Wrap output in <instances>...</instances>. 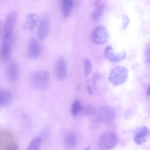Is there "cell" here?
Returning <instances> with one entry per match:
<instances>
[{"label":"cell","instance_id":"1","mask_svg":"<svg viewBox=\"0 0 150 150\" xmlns=\"http://www.w3.org/2000/svg\"><path fill=\"white\" fill-rule=\"evenodd\" d=\"M29 80L30 84L34 88L43 90L49 84L50 74L48 71L45 70L34 71L30 75Z\"/></svg>","mask_w":150,"mask_h":150},{"label":"cell","instance_id":"2","mask_svg":"<svg viewBox=\"0 0 150 150\" xmlns=\"http://www.w3.org/2000/svg\"><path fill=\"white\" fill-rule=\"evenodd\" d=\"M128 77V70L124 66H117L113 68L108 75L110 82L115 86L122 84Z\"/></svg>","mask_w":150,"mask_h":150},{"label":"cell","instance_id":"3","mask_svg":"<svg viewBox=\"0 0 150 150\" xmlns=\"http://www.w3.org/2000/svg\"><path fill=\"white\" fill-rule=\"evenodd\" d=\"M117 134L113 131H107L103 134L99 139V146L104 150L113 148L118 143Z\"/></svg>","mask_w":150,"mask_h":150},{"label":"cell","instance_id":"4","mask_svg":"<svg viewBox=\"0 0 150 150\" xmlns=\"http://www.w3.org/2000/svg\"><path fill=\"white\" fill-rule=\"evenodd\" d=\"M13 35L3 36L0 48V59L2 63H7L11 59L12 51Z\"/></svg>","mask_w":150,"mask_h":150},{"label":"cell","instance_id":"5","mask_svg":"<svg viewBox=\"0 0 150 150\" xmlns=\"http://www.w3.org/2000/svg\"><path fill=\"white\" fill-rule=\"evenodd\" d=\"M97 118L100 122L108 124L113 121L115 118V111L110 106L100 107L96 112Z\"/></svg>","mask_w":150,"mask_h":150},{"label":"cell","instance_id":"6","mask_svg":"<svg viewBox=\"0 0 150 150\" xmlns=\"http://www.w3.org/2000/svg\"><path fill=\"white\" fill-rule=\"evenodd\" d=\"M109 33L107 28L103 26H96L91 33V39L93 43L97 45H102L108 40Z\"/></svg>","mask_w":150,"mask_h":150},{"label":"cell","instance_id":"7","mask_svg":"<svg viewBox=\"0 0 150 150\" xmlns=\"http://www.w3.org/2000/svg\"><path fill=\"white\" fill-rule=\"evenodd\" d=\"M50 18L47 15L44 16L40 20L38 27V36L40 40H44L49 35L50 30Z\"/></svg>","mask_w":150,"mask_h":150},{"label":"cell","instance_id":"8","mask_svg":"<svg viewBox=\"0 0 150 150\" xmlns=\"http://www.w3.org/2000/svg\"><path fill=\"white\" fill-rule=\"evenodd\" d=\"M42 52L40 43L36 39H32L29 42L27 47V53L29 59L35 60L39 57Z\"/></svg>","mask_w":150,"mask_h":150},{"label":"cell","instance_id":"9","mask_svg":"<svg viewBox=\"0 0 150 150\" xmlns=\"http://www.w3.org/2000/svg\"><path fill=\"white\" fill-rule=\"evenodd\" d=\"M18 14L15 11L9 12L5 19L4 25V36L12 35L13 28L17 21Z\"/></svg>","mask_w":150,"mask_h":150},{"label":"cell","instance_id":"10","mask_svg":"<svg viewBox=\"0 0 150 150\" xmlns=\"http://www.w3.org/2000/svg\"><path fill=\"white\" fill-rule=\"evenodd\" d=\"M104 55L105 57L112 62H118L122 60L126 57V52L125 51L116 53L114 52L112 47L108 45L104 49Z\"/></svg>","mask_w":150,"mask_h":150},{"label":"cell","instance_id":"11","mask_svg":"<svg viewBox=\"0 0 150 150\" xmlns=\"http://www.w3.org/2000/svg\"><path fill=\"white\" fill-rule=\"evenodd\" d=\"M149 137V129L146 127L137 128L134 134L133 139L136 144L141 145L145 142Z\"/></svg>","mask_w":150,"mask_h":150},{"label":"cell","instance_id":"12","mask_svg":"<svg viewBox=\"0 0 150 150\" xmlns=\"http://www.w3.org/2000/svg\"><path fill=\"white\" fill-rule=\"evenodd\" d=\"M67 64L64 58H59L54 66V74L57 79L63 80L67 75Z\"/></svg>","mask_w":150,"mask_h":150},{"label":"cell","instance_id":"13","mask_svg":"<svg viewBox=\"0 0 150 150\" xmlns=\"http://www.w3.org/2000/svg\"><path fill=\"white\" fill-rule=\"evenodd\" d=\"M19 70L18 64L14 61L11 62L6 69V76L8 81L11 83L15 82L19 77Z\"/></svg>","mask_w":150,"mask_h":150},{"label":"cell","instance_id":"14","mask_svg":"<svg viewBox=\"0 0 150 150\" xmlns=\"http://www.w3.org/2000/svg\"><path fill=\"white\" fill-rule=\"evenodd\" d=\"M39 19V15L36 13H29L25 18L24 27L26 29L31 31L36 26Z\"/></svg>","mask_w":150,"mask_h":150},{"label":"cell","instance_id":"15","mask_svg":"<svg viewBox=\"0 0 150 150\" xmlns=\"http://www.w3.org/2000/svg\"><path fill=\"white\" fill-rule=\"evenodd\" d=\"M12 98L11 91L6 88L0 89V106L6 107L10 104Z\"/></svg>","mask_w":150,"mask_h":150},{"label":"cell","instance_id":"16","mask_svg":"<svg viewBox=\"0 0 150 150\" xmlns=\"http://www.w3.org/2000/svg\"><path fill=\"white\" fill-rule=\"evenodd\" d=\"M64 145L66 149L71 150L73 149L76 144V137L74 132H67L64 137Z\"/></svg>","mask_w":150,"mask_h":150},{"label":"cell","instance_id":"17","mask_svg":"<svg viewBox=\"0 0 150 150\" xmlns=\"http://www.w3.org/2000/svg\"><path fill=\"white\" fill-rule=\"evenodd\" d=\"M104 9V5L101 1H97L95 4V8L92 13V17L94 20H98L102 15Z\"/></svg>","mask_w":150,"mask_h":150},{"label":"cell","instance_id":"18","mask_svg":"<svg viewBox=\"0 0 150 150\" xmlns=\"http://www.w3.org/2000/svg\"><path fill=\"white\" fill-rule=\"evenodd\" d=\"M73 6V1L72 0H63L62 2L63 15L64 18H66L70 15Z\"/></svg>","mask_w":150,"mask_h":150},{"label":"cell","instance_id":"19","mask_svg":"<svg viewBox=\"0 0 150 150\" xmlns=\"http://www.w3.org/2000/svg\"><path fill=\"white\" fill-rule=\"evenodd\" d=\"M99 74L98 73H96L90 79H88L87 81V90L88 93H90V94H92L93 93L96 88V83Z\"/></svg>","mask_w":150,"mask_h":150},{"label":"cell","instance_id":"20","mask_svg":"<svg viewBox=\"0 0 150 150\" xmlns=\"http://www.w3.org/2000/svg\"><path fill=\"white\" fill-rule=\"evenodd\" d=\"M41 144V138L40 137H36L30 141L27 148V150H39Z\"/></svg>","mask_w":150,"mask_h":150},{"label":"cell","instance_id":"21","mask_svg":"<svg viewBox=\"0 0 150 150\" xmlns=\"http://www.w3.org/2000/svg\"><path fill=\"white\" fill-rule=\"evenodd\" d=\"M81 110H82V105L80 101L78 100L74 101L71 107V112L72 115L74 117L77 116Z\"/></svg>","mask_w":150,"mask_h":150},{"label":"cell","instance_id":"22","mask_svg":"<svg viewBox=\"0 0 150 150\" xmlns=\"http://www.w3.org/2000/svg\"><path fill=\"white\" fill-rule=\"evenodd\" d=\"M83 64L84 66V74L86 76H88L92 70V63L90 59L85 58L83 59Z\"/></svg>","mask_w":150,"mask_h":150},{"label":"cell","instance_id":"23","mask_svg":"<svg viewBox=\"0 0 150 150\" xmlns=\"http://www.w3.org/2000/svg\"><path fill=\"white\" fill-rule=\"evenodd\" d=\"M82 110L85 114L90 116L94 115L97 112L96 109L92 105H87L84 108H82Z\"/></svg>","mask_w":150,"mask_h":150},{"label":"cell","instance_id":"24","mask_svg":"<svg viewBox=\"0 0 150 150\" xmlns=\"http://www.w3.org/2000/svg\"><path fill=\"white\" fill-rule=\"evenodd\" d=\"M5 150H18V144L15 142H10L6 145Z\"/></svg>","mask_w":150,"mask_h":150},{"label":"cell","instance_id":"25","mask_svg":"<svg viewBox=\"0 0 150 150\" xmlns=\"http://www.w3.org/2000/svg\"><path fill=\"white\" fill-rule=\"evenodd\" d=\"M122 29H125L128 24L129 23V19L128 18V16L125 15V14H123L122 16Z\"/></svg>","mask_w":150,"mask_h":150},{"label":"cell","instance_id":"26","mask_svg":"<svg viewBox=\"0 0 150 150\" xmlns=\"http://www.w3.org/2000/svg\"><path fill=\"white\" fill-rule=\"evenodd\" d=\"M84 150H90V147H87V148H86Z\"/></svg>","mask_w":150,"mask_h":150},{"label":"cell","instance_id":"27","mask_svg":"<svg viewBox=\"0 0 150 150\" xmlns=\"http://www.w3.org/2000/svg\"><path fill=\"white\" fill-rule=\"evenodd\" d=\"M147 89H148V91H147V94H148V95H149V87H148V88H147Z\"/></svg>","mask_w":150,"mask_h":150},{"label":"cell","instance_id":"28","mask_svg":"<svg viewBox=\"0 0 150 150\" xmlns=\"http://www.w3.org/2000/svg\"><path fill=\"white\" fill-rule=\"evenodd\" d=\"M0 35H1V27H0Z\"/></svg>","mask_w":150,"mask_h":150}]
</instances>
